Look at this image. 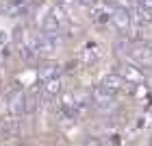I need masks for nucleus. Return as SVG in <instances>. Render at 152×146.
Returning <instances> with one entry per match:
<instances>
[{
	"mask_svg": "<svg viewBox=\"0 0 152 146\" xmlns=\"http://www.w3.org/2000/svg\"><path fill=\"white\" fill-rule=\"evenodd\" d=\"M61 35L59 33H37V37H35V46H33V50H35L37 57H46V59H50L54 57V55L59 52V48H61Z\"/></svg>",
	"mask_w": 152,
	"mask_h": 146,
	"instance_id": "obj_1",
	"label": "nucleus"
},
{
	"mask_svg": "<svg viewBox=\"0 0 152 146\" xmlns=\"http://www.w3.org/2000/svg\"><path fill=\"white\" fill-rule=\"evenodd\" d=\"M126 55L137 66L146 68V70L152 68V44H146V41H130L128 48H126Z\"/></svg>",
	"mask_w": 152,
	"mask_h": 146,
	"instance_id": "obj_2",
	"label": "nucleus"
},
{
	"mask_svg": "<svg viewBox=\"0 0 152 146\" xmlns=\"http://www.w3.org/2000/svg\"><path fill=\"white\" fill-rule=\"evenodd\" d=\"M117 74L122 76L126 83L130 85H139V83H146V72H143L141 66H137L135 61H120V66H117Z\"/></svg>",
	"mask_w": 152,
	"mask_h": 146,
	"instance_id": "obj_3",
	"label": "nucleus"
},
{
	"mask_svg": "<svg viewBox=\"0 0 152 146\" xmlns=\"http://www.w3.org/2000/svg\"><path fill=\"white\" fill-rule=\"evenodd\" d=\"M109 22L113 24L115 31L120 33H128L130 26H133V11H128L126 7H115L109 15Z\"/></svg>",
	"mask_w": 152,
	"mask_h": 146,
	"instance_id": "obj_4",
	"label": "nucleus"
},
{
	"mask_svg": "<svg viewBox=\"0 0 152 146\" xmlns=\"http://www.w3.org/2000/svg\"><path fill=\"white\" fill-rule=\"evenodd\" d=\"M4 107H7V114H9L11 118H22L26 114V94L22 92V89L11 92L9 98H7V102H4Z\"/></svg>",
	"mask_w": 152,
	"mask_h": 146,
	"instance_id": "obj_5",
	"label": "nucleus"
},
{
	"mask_svg": "<svg viewBox=\"0 0 152 146\" xmlns=\"http://www.w3.org/2000/svg\"><path fill=\"white\" fill-rule=\"evenodd\" d=\"M115 92H111V89H107L104 85H98L94 89V94H91V102L98 109H102V111H109V109H113L115 107V102H117V98H115Z\"/></svg>",
	"mask_w": 152,
	"mask_h": 146,
	"instance_id": "obj_6",
	"label": "nucleus"
},
{
	"mask_svg": "<svg viewBox=\"0 0 152 146\" xmlns=\"http://www.w3.org/2000/svg\"><path fill=\"white\" fill-rule=\"evenodd\" d=\"M100 85H104L107 89H111L115 94H122V92H130V83H126L117 72H111V74H104L100 81Z\"/></svg>",
	"mask_w": 152,
	"mask_h": 146,
	"instance_id": "obj_7",
	"label": "nucleus"
},
{
	"mask_svg": "<svg viewBox=\"0 0 152 146\" xmlns=\"http://www.w3.org/2000/svg\"><path fill=\"white\" fill-rule=\"evenodd\" d=\"M41 92L46 96H50V98H59V96L63 94V79H61V74H57V76H52V79L41 83Z\"/></svg>",
	"mask_w": 152,
	"mask_h": 146,
	"instance_id": "obj_8",
	"label": "nucleus"
},
{
	"mask_svg": "<svg viewBox=\"0 0 152 146\" xmlns=\"http://www.w3.org/2000/svg\"><path fill=\"white\" fill-rule=\"evenodd\" d=\"M83 57H85L89 63H94V61H98L102 57V50L98 48V44H87L85 50H83Z\"/></svg>",
	"mask_w": 152,
	"mask_h": 146,
	"instance_id": "obj_9",
	"label": "nucleus"
},
{
	"mask_svg": "<svg viewBox=\"0 0 152 146\" xmlns=\"http://www.w3.org/2000/svg\"><path fill=\"white\" fill-rule=\"evenodd\" d=\"M133 15L135 18H139L141 20V22H152V7H135V11H133Z\"/></svg>",
	"mask_w": 152,
	"mask_h": 146,
	"instance_id": "obj_10",
	"label": "nucleus"
},
{
	"mask_svg": "<svg viewBox=\"0 0 152 146\" xmlns=\"http://www.w3.org/2000/svg\"><path fill=\"white\" fill-rule=\"evenodd\" d=\"M57 74H59V68H57V66H44V68L39 70V74H37V81L44 83V81L52 79V76H57Z\"/></svg>",
	"mask_w": 152,
	"mask_h": 146,
	"instance_id": "obj_11",
	"label": "nucleus"
},
{
	"mask_svg": "<svg viewBox=\"0 0 152 146\" xmlns=\"http://www.w3.org/2000/svg\"><path fill=\"white\" fill-rule=\"evenodd\" d=\"M85 146H98V140H87Z\"/></svg>",
	"mask_w": 152,
	"mask_h": 146,
	"instance_id": "obj_12",
	"label": "nucleus"
},
{
	"mask_svg": "<svg viewBox=\"0 0 152 146\" xmlns=\"http://www.w3.org/2000/svg\"><path fill=\"white\" fill-rule=\"evenodd\" d=\"M26 146H44V144H37V142H31V144H26Z\"/></svg>",
	"mask_w": 152,
	"mask_h": 146,
	"instance_id": "obj_13",
	"label": "nucleus"
},
{
	"mask_svg": "<svg viewBox=\"0 0 152 146\" xmlns=\"http://www.w3.org/2000/svg\"><path fill=\"white\" fill-rule=\"evenodd\" d=\"M148 146H152V140H150V144H148Z\"/></svg>",
	"mask_w": 152,
	"mask_h": 146,
	"instance_id": "obj_14",
	"label": "nucleus"
}]
</instances>
